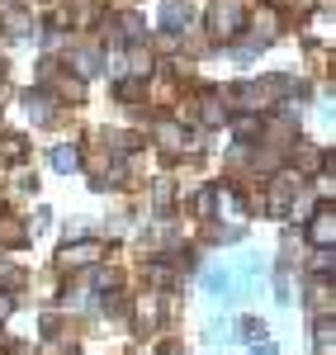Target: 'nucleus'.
Masks as SVG:
<instances>
[{
  "label": "nucleus",
  "instance_id": "1",
  "mask_svg": "<svg viewBox=\"0 0 336 355\" xmlns=\"http://www.w3.org/2000/svg\"><path fill=\"white\" fill-rule=\"evenodd\" d=\"M209 24H213V38H232L237 28L247 24V10H242V0H213V10H209Z\"/></svg>",
  "mask_w": 336,
  "mask_h": 355
},
{
  "label": "nucleus",
  "instance_id": "2",
  "mask_svg": "<svg viewBox=\"0 0 336 355\" xmlns=\"http://www.w3.org/2000/svg\"><path fill=\"white\" fill-rule=\"evenodd\" d=\"M100 256H105V246H100V242H71V246L57 251V266H62V270H81V266L100 261Z\"/></svg>",
  "mask_w": 336,
  "mask_h": 355
},
{
  "label": "nucleus",
  "instance_id": "3",
  "mask_svg": "<svg viewBox=\"0 0 336 355\" xmlns=\"http://www.w3.org/2000/svg\"><path fill=\"white\" fill-rule=\"evenodd\" d=\"M308 242L317 246V251H332L336 242V214H332V199H327V209H317L308 223Z\"/></svg>",
  "mask_w": 336,
  "mask_h": 355
},
{
  "label": "nucleus",
  "instance_id": "4",
  "mask_svg": "<svg viewBox=\"0 0 336 355\" xmlns=\"http://www.w3.org/2000/svg\"><path fill=\"white\" fill-rule=\"evenodd\" d=\"M294 194H299L294 175H289V171H284V175H275V185H270V214H275V218H284V214H289Z\"/></svg>",
  "mask_w": 336,
  "mask_h": 355
},
{
  "label": "nucleus",
  "instance_id": "5",
  "mask_svg": "<svg viewBox=\"0 0 336 355\" xmlns=\"http://www.w3.org/2000/svg\"><path fill=\"white\" fill-rule=\"evenodd\" d=\"M204 289H209L213 299H232V270H223V266H213V270L204 275Z\"/></svg>",
  "mask_w": 336,
  "mask_h": 355
},
{
  "label": "nucleus",
  "instance_id": "6",
  "mask_svg": "<svg viewBox=\"0 0 336 355\" xmlns=\"http://www.w3.org/2000/svg\"><path fill=\"white\" fill-rule=\"evenodd\" d=\"M24 105H28V119H33V123H53V100H48L43 90H28Z\"/></svg>",
  "mask_w": 336,
  "mask_h": 355
},
{
  "label": "nucleus",
  "instance_id": "7",
  "mask_svg": "<svg viewBox=\"0 0 336 355\" xmlns=\"http://www.w3.org/2000/svg\"><path fill=\"white\" fill-rule=\"evenodd\" d=\"M57 95H67L71 105H81V100H85V81H81V76H71V71H62V76H57Z\"/></svg>",
  "mask_w": 336,
  "mask_h": 355
},
{
  "label": "nucleus",
  "instance_id": "8",
  "mask_svg": "<svg viewBox=\"0 0 336 355\" xmlns=\"http://www.w3.org/2000/svg\"><path fill=\"white\" fill-rule=\"evenodd\" d=\"M24 242V223L19 218H0V246H19Z\"/></svg>",
  "mask_w": 336,
  "mask_h": 355
},
{
  "label": "nucleus",
  "instance_id": "9",
  "mask_svg": "<svg viewBox=\"0 0 336 355\" xmlns=\"http://www.w3.org/2000/svg\"><path fill=\"white\" fill-rule=\"evenodd\" d=\"M161 19H166V28H170V33H180V28L190 24V5H175V0H170V5H166V15H161Z\"/></svg>",
  "mask_w": 336,
  "mask_h": 355
},
{
  "label": "nucleus",
  "instance_id": "10",
  "mask_svg": "<svg viewBox=\"0 0 336 355\" xmlns=\"http://www.w3.org/2000/svg\"><path fill=\"white\" fill-rule=\"evenodd\" d=\"M76 162H81V157H76V147H71V142L53 147V166H57V171H76Z\"/></svg>",
  "mask_w": 336,
  "mask_h": 355
},
{
  "label": "nucleus",
  "instance_id": "11",
  "mask_svg": "<svg viewBox=\"0 0 336 355\" xmlns=\"http://www.w3.org/2000/svg\"><path fill=\"white\" fill-rule=\"evenodd\" d=\"M157 137H161V147H180V142H185V128H180V123H161Z\"/></svg>",
  "mask_w": 336,
  "mask_h": 355
},
{
  "label": "nucleus",
  "instance_id": "12",
  "mask_svg": "<svg viewBox=\"0 0 336 355\" xmlns=\"http://www.w3.org/2000/svg\"><path fill=\"white\" fill-rule=\"evenodd\" d=\"M118 28H123V38H133V43H142V15H123V19H118Z\"/></svg>",
  "mask_w": 336,
  "mask_h": 355
},
{
  "label": "nucleus",
  "instance_id": "13",
  "mask_svg": "<svg viewBox=\"0 0 336 355\" xmlns=\"http://www.w3.org/2000/svg\"><path fill=\"white\" fill-rule=\"evenodd\" d=\"M237 327H242V336H247V341H265V322H260V318H242Z\"/></svg>",
  "mask_w": 336,
  "mask_h": 355
},
{
  "label": "nucleus",
  "instance_id": "14",
  "mask_svg": "<svg viewBox=\"0 0 336 355\" xmlns=\"http://www.w3.org/2000/svg\"><path fill=\"white\" fill-rule=\"evenodd\" d=\"M317 355H332V318L317 322Z\"/></svg>",
  "mask_w": 336,
  "mask_h": 355
},
{
  "label": "nucleus",
  "instance_id": "15",
  "mask_svg": "<svg viewBox=\"0 0 336 355\" xmlns=\"http://www.w3.org/2000/svg\"><path fill=\"white\" fill-rule=\"evenodd\" d=\"M19 152H24V142H19V137H0V157H5V162H15Z\"/></svg>",
  "mask_w": 336,
  "mask_h": 355
},
{
  "label": "nucleus",
  "instance_id": "16",
  "mask_svg": "<svg viewBox=\"0 0 336 355\" xmlns=\"http://www.w3.org/2000/svg\"><path fill=\"white\" fill-rule=\"evenodd\" d=\"M19 279H24V275L15 270V266H10V261H0V284H10V289H15V284H19Z\"/></svg>",
  "mask_w": 336,
  "mask_h": 355
},
{
  "label": "nucleus",
  "instance_id": "17",
  "mask_svg": "<svg viewBox=\"0 0 336 355\" xmlns=\"http://www.w3.org/2000/svg\"><path fill=\"white\" fill-rule=\"evenodd\" d=\"M95 289H118V270H100L95 275Z\"/></svg>",
  "mask_w": 336,
  "mask_h": 355
},
{
  "label": "nucleus",
  "instance_id": "18",
  "mask_svg": "<svg viewBox=\"0 0 336 355\" xmlns=\"http://www.w3.org/2000/svg\"><path fill=\"white\" fill-rule=\"evenodd\" d=\"M256 128H260L256 119H237V137H256Z\"/></svg>",
  "mask_w": 336,
  "mask_h": 355
},
{
  "label": "nucleus",
  "instance_id": "19",
  "mask_svg": "<svg viewBox=\"0 0 336 355\" xmlns=\"http://www.w3.org/2000/svg\"><path fill=\"white\" fill-rule=\"evenodd\" d=\"M312 270H317V275H327V279H332V251H327V256H317V261H312Z\"/></svg>",
  "mask_w": 336,
  "mask_h": 355
},
{
  "label": "nucleus",
  "instance_id": "20",
  "mask_svg": "<svg viewBox=\"0 0 336 355\" xmlns=\"http://www.w3.org/2000/svg\"><path fill=\"white\" fill-rule=\"evenodd\" d=\"M204 119H209V123H223V110H218L213 100H204Z\"/></svg>",
  "mask_w": 336,
  "mask_h": 355
},
{
  "label": "nucleus",
  "instance_id": "21",
  "mask_svg": "<svg viewBox=\"0 0 336 355\" xmlns=\"http://www.w3.org/2000/svg\"><path fill=\"white\" fill-rule=\"evenodd\" d=\"M5 24H10V33H28V19H24V15H10Z\"/></svg>",
  "mask_w": 336,
  "mask_h": 355
},
{
  "label": "nucleus",
  "instance_id": "22",
  "mask_svg": "<svg viewBox=\"0 0 336 355\" xmlns=\"http://www.w3.org/2000/svg\"><path fill=\"white\" fill-rule=\"evenodd\" d=\"M10 308H15V299H10V294H0V322L10 318Z\"/></svg>",
  "mask_w": 336,
  "mask_h": 355
},
{
  "label": "nucleus",
  "instance_id": "23",
  "mask_svg": "<svg viewBox=\"0 0 336 355\" xmlns=\"http://www.w3.org/2000/svg\"><path fill=\"white\" fill-rule=\"evenodd\" d=\"M251 355H275V346H265V341H256V351Z\"/></svg>",
  "mask_w": 336,
  "mask_h": 355
},
{
  "label": "nucleus",
  "instance_id": "24",
  "mask_svg": "<svg viewBox=\"0 0 336 355\" xmlns=\"http://www.w3.org/2000/svg\"><path fill=\"white\" fill-rule=\"evenodd\" d=\"M157 355H185V351H180V346H161Z\"/></svg>",
  "mask_w": 336,
  "mask_h": 355
}]
</instances>
